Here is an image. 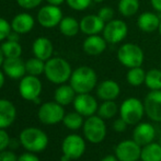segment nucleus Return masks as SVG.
Listing matches in <instances>:
<instances>
[{"mask_svg": "<svg viewBox=\"0 0 161 161\" xmlns=\"http://www.w3.org/2000/svg\"><path fill=\"white\" fill-rule=\"evenodd\" d=\"M71 66L62 57H52L45 62L44 75L48 81L55 85H63L70 79Z\"/></svg>", "mask_w": 161, "mask_h": 161, "instance_id": "2", "label": "nucleus"}, {"mask_svg": "<svg viewBox=\"0 0 161 161\" xmlns=\"http://www.w3.org/2000/svg\"><path fill=\"white\" fill-rule=\"evenodd\" d=\"M76 96H77V92L75 91L71 86L63 83V85H59V87L55 90L54 100L57 103L62 104L63 106H66L74 102Z\"/></svg>", "mask_w": 161, "mask_h": 161, "instance_id": "24", "label": "nucleus"}, {"mask_svg": "<svg viewBox=\"0 0 161 161\" xmlns=\"http://www.w3.org/2000/svg\"><path fill=\"white\" fill-rule=\"evenodd\" d=\"M19 139L21 146L30 153H41L48 146V136L42 129L36 127H26L20 133Z\"/></svg>", "mask_w": 161, "mask_h": 161, "instance_id": "3", "label": "nucleus"}, {"mask_svg": "<svg viewBox=\"0 0 161 161\" xmlns=\"http://www.w3.org/2000/svg\"><path fill=\"white\" fill-rule=\"evenodd\" d=\"M48 4H53V6H58L63 4L64 2H66V0H45Z\"/></svg>", "mask_w": 161, "mask_h": 161, "instance_id": "45", "label": "nucleus"}, {"mask_svg": "<svg viewBox=\"0 0 161 161\" xmlns=\"http://www.w3.org/2000/svg\"><path fill=\"white\" fill-rule=\"evenodd\" d=\"M64 125L70 130H78L83 126V116L78 112H70L68 114H65L63 119Z\"/></svg>", "mask_w": 161, "mask_h": 161, "instance_id": "31", "label": "nucleus"}, {"mask_svg": "<svg viewBox=\"0 0 161 161\" xmlns=\"http://www.w3.org/2000/svg\"><path fill=\"white\" fill-rule=\"evenodd\" d=\"M65 116V110L62 104L54 102H45L41 104L37 112V117L41 123L45 125H55L63 122Z\"/></svg>", "mask_w": 161, "mask_h": 161, "instance_id": "7", "label": "nucleus"}, {"mask_svg": "<svg viewBox=\"0 0 161 161\" xmlns=\"http://www.w3.org/2000/svg\"><path fill=\"white\" fill-rule=\"evenodd\" d=\"M150 3L157 12H161V0H150Z\"/></svg>", "mask_w": 161, "mask_h": 161, "instance_id": "43", "label": "nucleus"}, {"mask_svg": "<svg viewBox=\"0 0 161 161\" xmlns=\"http://www.w3.org/2000/svg\"><path fill=\"white\" fill-rule=\"evenodd\" d=\"M9 142H10V137L9 134L7 133L6 129L0 128V153L6 150L9 147Z\"/></svg>", "mask_w": 161, "mask_h": 161, "instance_id": "38", "label": "nucleus"}, {"mask_svg": "<svg viewBox=\"0 0 161 161\" xmlns=\"http://www.w3.org/2000/svg\"><path fill=\"white\" fill-rule=\"evenodd\" d=\"M63 11L58 6L48 4L42 7L38 10L36 19L37 22L45 29H53L59 25L63 19Z\"/></svg>", "mask_w": 161, "mask_h": 161, "instance_id": "9", "label": "nucleus"}, {"mask_svg": "<svg viewBox=\"0 0 161 161\" xmlns=\"http://www.w3.org/2000/svg\"><path fill=\"white\" fill-rule=\"evenodd\" d=\"M34 103H35V104H40L41 103V99H40V97H36V99L35 100H34Z\"/></svg>", "mask_w": 161, "mask_h": 161, "instance_id": "50", "label": "nucleus"}, {"mask_svg": "<svg viewBox=\"0 0 161 161\" xmlns=\"http://www.w3.org/2000/svg\"><path fill=\"white\" fill-rule=\"evenodd\" d=\"M114 151L119 161H137L140 159L142 146L134 139H126L117 144Z\"/></svg>", "mask_w": 161, "mask_h": 161, "instance_id": "12", "label": "nucleus"}, {"mask_svg": "<svg viewBox=\"0 0 161 161\" xmlns=\"http://www.w3.org/2000/svg\"><path fill=\"white\" fill-rule=\"evenodd\" d=\"M144 114V103L137 97H128L124 100L119 106V115L128 125H136L140 123Z\"/></svg>", "mask_w": 161, "mask_h": 161, "instance_id": "5", "label": "nucleus"}, {"mask_svg": "<svg viewBox=\"0 0 161 161\" xmlns=\"http://www.w3.org/2000/svg\"><path fill=\"white\" fill-rule=\"evenodd\" d=\"M1 49L6 58H14L21 57L22 54V46L19 42L7 40L1 44Z\"/></svg>", "mask_w": 161, "mask_h": 161, "instance_id": "32", "label": "nucleus"}, {"mask_svg": "<svg viewBox=\"0 0 161 161\" xmlns=\"http://www.w3.org/2000/svg\"><path fill=\"white\" fill-rule=\"evenodd\" d=\"M140 159L142 161H161V145L153 142L142 146Z\"/></svg>", "mask_w": 161, "mask_h": 161, "instance_id": "26", "label": "nucleus"}, {"mask_svg": "<svg viewBox=\"0 0 161 161\" xmlns=\"http://www.w3.org/2000/svg\"><path fill=\"white\" fill-rule=\"evenodd\" d=\"M17 119V108L14 104L7 99H0V128L10 127Z\"/></svg>", "mask_w": 161, "mask_h": 161, "instance_id": "20", "label": "nucleus"}, {"mask_svg": "<svg viewBox=\"0 0 161 161\" xmlns=\"http://www.w3.org/2000/svg\"><path fill=\"white\" fill-rule=\"evenodd\" d=\"M80 31L86 35H96L103 32L105 22L97 14L85 15L80 20Z\"/></svg>", "mask_w": 161, "mask_h": 161, "instance_id": "16", "label": "nucleus"}, {"mask_svg": "<svg viewBox=\"0 0 161 161\" xmlns=\"http://www.w3.org/2000/svg\"><path fill=\"white\" fill-rule=\"evenodd\" d=\"M92 1H94V2H97V3H101V2H103V1H105V0H92Z\"/></svg>", "mask_w": 161, "mask_h": 161, "instance_id": "51", "label": "nucleus"}, {"mask_svg": "<svg viewBox=\"0 0 161 161\" xmlns=\"http://www.w3.org/2000/svg\"><path fill=\"white\" fill-rule=\"evenodd\" d=\"M97 15H99L105 23H108V22L112 21V20L114 19L115 11H114V9L111 8V7H102L99 10V12H97Z\"/></svg>", "mask_w": 161, "mask_h": 161, "instance_id": "35", "label": "nucleus"}, {"mask_svg": "<svg viewBox=\"0 0 161 161\" xmlns=\"http://www.w3.org/2000/svg\"><path fill=\"white\" fill-rule=\"evenodd\" d=\"M69 85L79 93H90L97 86V76L94 69L88 66H80L72 70Z\"/></svg>", "mask_w": 161, "mask_h": 161, "instance_id": "1", "label": "nucleus"}, {"mask_svg": "<svg viewBox=\"0 0 161 161\" xmlns=\"http://www.w3.org/2000/svg\"><path fill=\"white\" fill-rule=\"evenodd\" d=\"M43 0H17L18 4L23 9H34L42 3Z\"/></svg>", "mask_w": 161, "mask_h": 161, "instance_id": "37", "label": "nucleus"}, {"mask_svg": "<svg viewBox=\"0 0 161 161\" xmlns=\"http://www.w3.org/2000/svg\"><path fill=\"white\" fill-rule=\"evenodd\" d=\"M137 161H142V159H140V160H137Z\"/></svg>", "mask_w": 161, "mask_h": 161, "instance_id": "54", "label": "nucleus"}, {"mask_svg": "<svg viewBox=\"0 0 161 161\" xmlns=\"http://www.w3.org/2000/svg\"><path fill=\"white\" fill-rule=\"evenodd\" d=\"M63 155H66L71 160H77L83 156L86 151V142L81 136L70 134L66 136L62 144Z\"/></svg>", "mask_w": 161, "mask_h": 161, "instance_id": "11", "label": "nucleus"}, {"mask_svg": "<svg viewBox=\"0 0 161 161\" xmlns=\"http://www.w3.org/2000/svg\"><path fill=\"white\" fill-rule=\"evenodd\" d=\"M18 161H41V160L37 156L34 155V153H30V151H28V153H22V155L19 157Z\"/></svg>", "mask_w": 161, "mask_h": 161, "instance_id": "41", "label": "nucleus"}, {"mask_svg": "<svg viewBox=\"0 0 161 161\" xmlns=\"http://www.w3.org/2000/svg\"><path fill=\"white\" fill-rule=\"evenodd\" d=\"M19 146H21V142L20 139L15 140V139H11L10 138V142H9V148L11 149H18Z\"/></svg>", "mask_w": 161, "mask_h": 161, "instance_id": "44", "label": "nucleus"}, {"mask_svg": "<svg viewBox=\"0 0 161 161\" xmlns=\"http://www.w3.org/2000/svg\"><path fill=\"white\" fill-rule=\"evenodd\" d=\"M156 137V129L150 123H138L133 130V139L140 146H145Z\"/></svg>", "mask_w": 161, "mask_h": 161, "instance_id": "18", "label": "nucleus"}, {"mask_svg": "<svg viewBox=\"0 0 161 161\" xmlns=\"http://www.w3.org/2000/svg\"><path fill=\"white\" fill-rule=\"evenodd\" d=\"M4 55H3V53H2V49H1V46H0V67L2 66V64H3V62H4Z\"/></svg>", "mask_w": 161, "mask_h": 161, "instance_id": "48", "label": "nucleus"}, {"mask_svg": "<svg viewBox=\"0 0 161 161\" xmlns=\"http://www.w3.org/2000/svg\"><path fill=\"white\" fill-rule=\"evenodd\" d=\"M101 161H119V160L117 159L115 155H108V156H105L104 158H102Z\"/></svg>", "mask_w": 161, "mask_h": 161, "instance_id": "46", "label": "nucleus"}, {"mask_svg": "<svg viewBox=\"0 0 161 161\" xmlns=\"http://www.w3.org/2000/svg\"><path fill=\"white\" fill-rule=\"evenodd\" d=\"M139 8V0H119V4H117L119 12L125 18H130L135 15L138 12Z\"/></svg>", "mask_w": 161, "mask_h": 161, "instance_id": "27", "label": "nucleus"}, {"mask_svg": "<svg viewBox=\"0 0 161 161\" xmlns=\"http://www.w3.org/2000/svg\"><path fill=\"white\" fill-rule=\"evenodd\" d=\"M145 85L150 90H161V69L153 68L146 71Z\"/></svg>", "mask_w": 161, "mask_h": 161, "instance_id": "30", "label": "nucleus"}, {"mask_svg": "<svg viewBox=\"0 0 161 161\" xmlns=\"http://www.w3.org/2000/svg\"><path fill=\"white\" fill-rule=\"evenodd\" d=\"M7 40L14 41V42H19V41H20V34L14 32V31H11L10 34L8 35V37H7Z\"/></svg>", "mask_w": 161, "mask_h": 161, "instance_id": "42", "label": "nucleus"}, {"mask_svg": "<svg viewBox=\"0 0 161 161\" xmlns=\"http://www.w3.org/2000/svg\"><path fill=\"white\" fill-rule=\"evenodd\" d=\"M72 104H74L76 112L80 113L82 116L87 117L94 115L97 112V108H99L96 97H92L90 93L77 94Z\"/></svg>", "mask_w": 161, "mask_h": 161, "instance_id": "13", "label": "nucleus"}, {"mask_svg": "<svg viewBox=\"0 0 161 161\" xmlns=\"http://www.w3.org/2000/svg\"><path fill=\"white\" fill-rule=\"evenodd\" d=\"M158 31H159L160 35H161V22H160V25H159V29H158Z\"/></svg>", "mask_w": 161, "mask_h": 161, "instance_id": "52", "label": "nucleus"}, {"mask_svg": "<svg viewBox=\"0 0 161 161\" xmlns=\"http://www.w3.org/2000/svg\"><path fill=\"white\" fill-rule=\"evenodd\" d=\"M119 106L114 102V100H110V101H104L101 105L97 108V115L102 117L103 119H113L119 112Z\"/></svg>", "mask_w": 161, "mask_h": 161, "instance_id": "29", "label": "nucleus"}, {"mask_svg": "<svg viewBox=\"0 0 161 161\" xmlns=\"http://www.w3.org/2000/svg\"><path fill=\"white\" fill-rule=\"evenodd\" d=\"M117 59L126 68L140 67L145 60L142 48L134 43H125L121 45L117 51Z\"/></svg>", "mask_w": 161, "mask_h": 161, "instance_id": "4", "label": "nucleus"}, {"mask_svg": "<svg viewBox=\"0 0 161 161\" xmlns=\"http://www.w3.org/2000/svg\"><path fill=\"white\" fill-rule=\"evenodd\" d=\"M25 69L26 74L32 75V76H40L44 74L45 70V62L37 57H32L25 62Z\"/></svg>", "mask_w": 161, "mask_h": 161, "instance_id": "33", "label": "nucleus"}, {"mask_svg": "<svg viewBox=\"0 0 161 161\" xmlns=\"http://www.w3.org/2000/svg\"><path fill=\"white\" fill-rule=\"evenodd\" d=\"M160 69H161V65H160Z\"/></svg>", "mask_w": 161, "mask_h": 161, "instance_id": "55", "label": "nucleus"}, {"mask_svg": "<svg viewBox=\"0 0 161 161\" xmlns=\"http://www.w3.org/2000/svg\"><path fill=\"white\" fill-rule=\"evenodd\" d=\"M11 31H12V29H11V23H9L6 19L0 17V42L6 40Z\"/></svg>", "mask_w": 161, "mask_h": 161, "instance_id": "36", "label": "nucleus"}, {"mask_svg": "<svg viewBox=\"0 0 161 161\" xmlns=\"http://www.w3.org/2000/svg\"><path fill=\"white\" fill-rule=\"evenodd\" d=\"M2 70L4 75L11 79H21L25 76V62L21 59V57L14 58H4V62L2 64Z\"/></svg>", "mask_w": 161, "mask_h": 161, "instance_id": "15", "label": "nucleus"}, {"mask_svg": "<svg viewBox=\"0 0 161 161\" xmlns=\"http://www.w3.org/2000/svg\"><path fill=\"white\" fill-rule=\"evenodd\" d=\"M92 0H66V3L69 8L76 11H83L88 9L91 4Z\"/></svg>", "mask_w": 161, "mask_h": 161, "instance_id": "34", "label": "nucleus"}, {"mask_svg": "<svg viewBox=\"0 0 161 161\" xmlns=\"http://www.w3.org/2000/svg\"><path fill=\"white\" fill-rule=\"evenodd\" d=\"M108 42L103 36L96 34V35H88L83 41L82 49L89 56H99L106 49Z\"/></svg>", "mask_w": 161, "mask_h": 161, "instance_id": "17", "label": "nucleus"}, {"mask_svg": "<svg viewBox=\"0 0 161 161\" xmlns=\"http://www.w3.org/2000/svg\"><path fill=\"white\" fill-rule=\"evenodd\" d=\"M4 81H6V75H4L3 70H0V89L3 87Z\"/></svg>", "mask_w": 161, "mask_h": 161, "instance_id": "47", "label": "nucleus"}, {"mask_svg": "<svg viewBox=\"0 0 161 161\" xmlns=\"http://www.w3.org/2000/svg\"><path fill=\"white\" fill-rule=\"evenodd\" d=\"M146 115L153 122H161V90H151L145 97Z\"/></svg>", "mask_w": 161, "mask_h": 161, "instance_id": "14", "label": "nucleus"}, {"mask_svg": "<svg viewBox=\"0 0 161 161\" xmlns=\"http://www.w3.org/2000/svg\"><path fill=\"white\" fill-rule=\"evenodd\" d=\"M58 26L60 33L67 37H74L80 31V22L74 17H64Z\"/></svg>", "mask_w": 161, "mask_h": 161, "instance_id": "25", "label": "nucleus"}, {"mask_svg": "<svg viewBox=\"0 0 161 161\" xmlns=\"http://www.w3.org/2000/svg\"><path fill=\"white\" fill-rule=\"evenodd\" d=\"M128 33V26L125 21L121 19H113L105 23L102 36L105 38L108 44H117L123 42Z\"/></svg>", "mask_w": 161, "mask_h": 161, "instance_id": "8", "label": "nucleus"}, {"mask_svg": "<svg viewBox=\"0 0 161 161\" xmlns=\"http://www.w3.org/2000/svg\"><path fill=\"white\" fill-rule=\"evenodd\" d=\"M32 52L35 57L46 62V60H48L49 58H52V56H53V53H54L53 43L47 37H43V36L37 37L33 42Z\"/></svg>", "mask_w": 161, "mask_h": 161, "instance_id": "21", "label": "nucleus"}, {"mask_svg": "<svg viewBox=\"0 0 161 161\" xmlns=\"http://www.w3.org/2000/svg\"><path fill=\"white\" fill-rule=\"evenodd\" d=\"M19 157H17L12 150H3L0 153V161H18Z\"/></svg>", "mask_w": 161, "mask_h": 161, "instance_id": "40", "label": "nucleus"}, {"mask_svg": "<svg viewBox=\"0 0 161 161\" xmlns=\"http://www.w3.org/2000/svg\"><path fill=\"white\" fill-rule=\"evenodd\" d=\"M121 93L119 85L114 80H103L97 86V96L102 101L115 100Z\"/></svg>", "mask_w": 161, "mask_h": 161, "instance_id": "19", "label": "nucleus"}, {"mask_svg": "<svg viewBox=\"0 0 161 161\" xmlns=\"http://www.w3.org/2000/svg\"><path fill=\"white\" fill-rule=\"evenodd\" d=\"M159 144L161 145V137H160V140H159Z\"/></svg>", "mask_w": 161, "mask_h": 161, "instance_id": "53", "label": "nucleus"}, {"mask_svg": "<svg viewBox=\"0 0 161 161\" xmlns=\"http://www.w3.org/2000/svg\"><path fill=\"white\" fill-rule=\"evenodd\" d=\"M127 125L128 124L126 123L122 117H119V119H116L113 122V129H114L115 131H117V133H123V131L126 130Z\"/></svg>", "mask_w": 161, "mask_h": 161, "instance_id": "39", "label": "nucleus"}, {"mask_svg": "<svg viewBox=\"0 0 161 161\" xmlns=\"http://www.w3.org/2000/svg\"><path fill=\"white\" fill-rule=\"evenodd\" d=\"M82 129L86 139L92 144H100L106 136L105 122L99 115H91L87 117L83 123Z\"/></svg>", "mask_w": 161, "mask_h": 161, "instance_id": "6", "label": "nucleus"}, {"mask_svg": "<svg viewBox=\"0 0 161 161\" xmlns=\"http://www.w3.org/2000/svg\"><path fill=\"white\" fill-rule=\"evenodd\" d=\"M146 78V71L140 67L129 68L127 74H126V80L133 87H139L142 83H145Z\"/></svg>", "mask_w": 161, "mask_h": 161, "instance_id": "28", "label": "nucleus"}, {"mask_svg": "<svg viewBox=\"0 0 161 161\" xmlns=\"http://www.w3.org/2000/svg\"><path fill=\"white\" fill-rule=\"evenodd\" d=\"M60 161H71V159H70L68 156H66V155H63L62 156V158H60Z\"/></svg>", "mask_w": 161, "mask_h": 161, "instance_id": "49", "label": "nucleus"}, {"mask_svg": "<svg viewBox=\"0 0 161 161\" xmlns=\"http://www.w3.org/2000/svg\"><path fill=\"white\" fill-rule=\"evenodd\" d=\"M34 24V18L30 13L26 12H22L17 14L11 21V29L14 32L19 33V34H26L33 30Z\"/></svg>", "mask_w": 161, "mask_h": 161, "instance_id": "23", "label": "nucleus"}, {"mask_svg": "<svg viewBox=\"0 0 161 161\" xmlns=\"http://www.w3.org/2000/svg\"><path fill=\"white\" fill-rule=\"evenodd\" d=\"M161 22V18L157 13L142 12L137 19V26L140 31L145 33H151L158 31Z\"/></svg>", "mask_w": 161, "mask_h": 161, "instance_id": "22", "label": "nucleus"}, {"mask_svg": "<svg viewBox=\"0 0 161 161\" xmlns=\"http://www.w3.org/2000/svg\"><path fill=\"white\" fill-rule=\"evenodd\" d=\"M19 93L22 99L33 102L42 93V82L37 76L26 75L20 79Z\"/></svg>", "mask_w": 161, "mask_h": 161, "instance_id": "10", "label": "nucleus"}]
</instances>
